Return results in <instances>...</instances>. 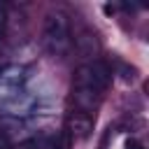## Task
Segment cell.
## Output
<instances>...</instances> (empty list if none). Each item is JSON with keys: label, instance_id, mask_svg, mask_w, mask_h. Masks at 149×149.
<instances>
[{"label": "cell", "instance_id": "obj_1", "mask_svg": "<svg viewBox=\"0 0 149 149\" xmlns=\"http://www.w3.org/2000/svg\"><path fill=\"white\" fill-rule=\"evenodd\" d=\"M42 44L51 56H65L72 47V33H70V19L65 12L56 9L44 16L42 23Z\"/></svg>", "mask_w": 149, "mask_h": 149}, {"label": "cell", "instance_id": "obj_2", "mask_svg": "<svg viewBox=\"0 0 149 149\" xmlns=\"http://www.w3.org/2000/svg\"><path fill=\"white\" fill-rule=\"evenodd\" d=\"M102 91L95 86L93 74H91V63H81L74 70V81H72V100L79 112L88 114L100 105Z\"/></svg>", "mask_w": 149, "mask_h": 149}, {"label": "cell", "instance_id": "obj_3", "mask_svg": "<svg viewBox=\"0 0 149 149\" xmlns=\"http://www.w3.org/2000/svg\"><path fill=\"white\" fill-rule=\"evenodd\" d=\"M65 130L70 137L74 140H84L91 135L93 130V119L91 114H84V112H70L68 119H65Z\"/></svg>", "mask_w": 149, "mask_h": 149}, {"label": "cell", "instance_id": "obj_4", "mask_svg": "<svg viewBox=\"0 0 149 149\" xmlns=\"http://www.w3.org/2000/svg\"><path fill=\"white\" fill-rule=\"evenodd\" d=\"M74 49L79 51L81 58H93L98 54V37H95V33L88 30V28L77 33L74 35Z\"/></svg>", "mask_w": 149, "mask_h": 149}, {"label": "cell", "instance_id": "obj_5", "mask_svg": "<svg viewBox=\"0 0 149 149\" xmlns=\"http://www.w3.org/2000/svg\"><path fill=\"white\" fill-rule=\"evenodd\" d=\"M91 74H93V81H95V86L100 91H105L109 86V81H112V70L102 61H93L91 63Z\"/></svg>", "mask_w": 149, "mask_h": 149}, {"label": "cell", "instance_id": "obj_6", "mask_svg": "<svg viewBox=\"0 0 149 149\" xmlns=\"http://www.w3.org/2000/svg\"><path fill=\"white\" fill-rule=\"evenodd\" d=\"M5 26H7V12H5V7L0 5V40H2V35H5Z\"/></svg>", "mask_w": 149, "mask_h": 149}, {"label": "cell", "instance_id": "obj_7", "mask_svg": "<svg viewBox=\"0 0 149 149\" xmlns=\"http://www.w3.org/2000/svg\"><path fill=\"white\" fill-rule=\"evenodd\" d=\"M0 149H14L12 142H9V137H7L5 133H0Z\"/></svg>", "mask_w": 149, "mask_h": 149}, {"label": "cell", "instance_id": "obj_8", "mask_svg": "<svg viewBox=\"0 0 149 149\" xmlns=\"http://www.w3.org/2000/svg\"><path fill=\"white\" fill-rule=\"evenodd\" d=\"M126 149H144V147H142L137 140H128V142H126Z\"/></svg>", "mask_w": 149, "mask_h": 149}]
</instances>
